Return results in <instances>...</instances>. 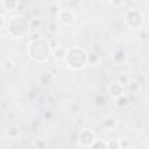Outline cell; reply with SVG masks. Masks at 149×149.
Masks as SVG:
<instances>
[{
  "instance_id": "6da1fadb",
  "label": "cell",
  "mask_w": 149,
  "mask_h": 149,
  "mask_svg": "<svg viewBox=\"0 0 149 149\" xmlns=\"http://www.w3.org/2000/svg\"><path fill=\"white\" fill-rule=\"evenodd\" d=\"M27 52L29 55V58L34 61L35 63H43L47 62L52 54L48 40H37V41H31L27 48Z\"/></svg>"
},
{
  "instance_id": "7a4b0ae2",
  "label": "cell",
  "mask_w": 149,
  "mask_h": 149,
  "mask_svg": "<svg viewBox=\"0 0 149 149\" xmlns=\"http://www.w3.org/2000/svg\"><path fill=\"white\" fill-rule=\"evenodd\" d=\"M30 27L28 19L14 16L8 21V34L13 38H23L28 35Z\"/></svg>"
},
{
  "instance_id": "3957f363",
  "label": "cell",
  "mask_w": 149,
  "mask_h": 149,
  "mask_svg": "<svg viewBox=\"0 0 149 149\" xmlns=\"http://www.w3.org/2000/svg\"><path fill=\"white\" fill-rule=\"evenodd\" d=\"M66 65L73 70L81 69L87 63V52L81 48H71L68 49L65 61Z\"/></svg>"
},
{
  "instance_id": "277c9868",
  "label": "cell",
  "mask_w": 149,
  "mask_h": 149,
  "mask_svg": "<svg viewBox=\"0 0 149 149\" xmlns=\"http://www.w3.org/2000/svg\"><path fill=\"white\" fill-rule=\"evenodd\" d=\"M144 21L143 14L137 9H129L125 15V22L132 29H137L142 26Z\"/></svg>"
},
{
  "instance_id": "5b68a950",
  "label": "cell",
  "mask_w": 149,
  "mask_h": 149,
  "mask_svg": "<svg viewBox=\"0 0 149 149\" xmlns=\"http://www.w3.org/2000/svg\"><path fill=\"white\" fill-rule=\"evenodd\" d=\"M77 141L78 143L81 146V147H92L93 143L97 141L95 139V134L93 133V130L88 129V128H85V129H81L78 135H77Z\"/></svg>"
},
{
  "instance_id": "8992f818",
  "label": "cell",
  "mask_w": 149,
  "mask_h": 149,
  "mask_svg": "<svg viewBox=\"0 0 149 149\" xmlns=\"http://www.w3.org/2000/svg\"><path fill=\"white\" fill-rule=\"evenodd\" d=\"M58 19L64 26H71L76 21V14L71 8H62L58 13Z\"/></svg>"
},
{
  "instance_id": "52a82bcc",
  "label": "cell",
  "mask_w": 149,
  "mask_h": 149,
  "mask_svg": "<svg viewBox=\"0 0 149 149\" xmlns=\"http://www.w3.org/2000/svg\"><path fill=\"white\" fill-rule=\"evenodd\" d=\"M107 91H108V94L111 95V98H113V99H118V98H120L121 95L125 94V92H126V87H125L122 84L118 83V81H113V83L109 84Z\"/></svg>"
},
{
  "instance_id": "ba28073f",
  "label": "cell",
  "mask_w": 149,
  "mask_h": 149,
  "mask_svg": "<svg viewBox=\"0 0 149 149\" xmlns=\"http://www.w3.org/2000/svg\"><path fill=\"white\" fill-rule=\"evenodd\" d=\"M55 80V76L54 73H51L50 71H43L40 73L38 76V81L42 85H49Z\"/></svg>"
},
{
  "instance_id": "9c48e42d",
  "label": "cell",
  "mask_w": 149,
  "mask_h": 149,
  "mask_svg": "<svg viewBox=\"0 0 149 149\" xmlns=\"http://www.w3.org/2000/svg\"><path fill=\"white\" fill-rule=\"evenodd\" d=\"M5 133H6V136H7L8 139H10V140H16V139L20 136V129H19V127L15 126V125H9V126H7Z\"/></svg>"
},
{
  "instance_id": "30bf717a",
  "label": "cell",
  "mask_w": 149,
  "mask_h": 149,
  "mask_svg": "<svg viewBox=\"0 0 149 149\" xmlns=\"http://www.w3.org/2000/svg\"><path fill=\"white\" fill-rule=\"evenodd\" d=\"M116 126H118V120L114 116H106L102 120V127L106 128V129H108V130L115 129Z\"/></svg>"
},
{
  "instance_id": "8fae6325",
  "label": "cell",
  "mask_w": 149,
  "mask_h": 149,
  "mask_svg": "<svg viewBox=\"0 0 149 149\" xmlns=\"http://www.w3.org/2000/svg\"><path fill=\"white\" fill-rule=\"evenodd\" d=\"M112 59L115 64H121L126 59V52L122 49H116L112 55Z\"/></svg>"
},
{
  "instance_id": "7c38bea8",
  "label": "cell",
  "mask_w": 149,
  "mask_h": 149,
  "mask_svg": "<svg viewBox=\"0 0 149 149\" xmlns=\"http://www.w3.org/2000/svg\"><path fill=\"white\" fill-rule=\"evenodd\" d=\"M0 5L2 7V9H6V10H13V9H16V7L20 5V1H15V0H3V1H0Z\"/></svg>"
},
{
  "instance_id": "4fadbf2b",
  "label": "cell",
  "mask_w": 149,
  "mask_h": 149,
  "mask_svg": "<svg viewBox=\"0 0 149 149\" xmlns=\"http://www.w3.org/2000/svg\"><path fill=\"white\" fill-rule=\"evenodd\" d=\"M126 86H127V90L130 94H135L141 90V85L136 80H130Z\"/></svg>"
},
{
  "instance_id": "5bb4252c",
  "label": "cell",
  "mask_w": 149,
  "mask_h": 149,
  "mask_svg": "<svg viewBox=\"0 0 149 149\" xmlns=\"http://www.w3.org/2000/svg\"><path fill=\"white\" fill-rule=\"evenodd\" d=\"M99 62H100V57H99V55L97 52H94V51L87 52V63L88 64L97 65V64H99Z\"/></svg>"
},
{
  "instance_id": "9a60e30c",
  "label": "cell",
  "mask_w": 149,
  "mask_h": 149,
  "mask_svg": "<svg viewBox=\"0 0 149 149\" xmlns=\"http://www.w3.org/2000/svg\"><path fill=\"white\" fill-rule=\"evenodd\" d=\"M66 52H68V50H65L63 47H61V48H58L57 50H55V51L52 52V55H54V57H55L56 59H58V61H65Z\"/></svg>"
},
{
  "instance_id": "2e32d148",
  "label": "cell",
  "mask_w": 149,
  "mask_h": 149,
  "mask_svg": "<svg viewBox=\"0 0 149 149\" xmlns=\"http://www.w3.org/2000/svg\"><path fill=\"white\" fill-rule=\"evenodd\" d=\"M41 26H42V21H41L40 17L34 16V17H30V19H29V27H30L31 29L37 30L38 28H41Z\"/></svg>"
},
{
  "instance_id": "e0dca14e",
  "label": "cell",
  "mask_w": 149,
  "mask_h": 149,
  "mask_svg": "<svg viewBox=\"0 0 149 149\" xmlns=\"http://www.w3.org/2000/svg\"><path fill=\"white\" fill-rule=\"evenodd\" d=\"M35 149H48V142L44 139H36L33 142Z\"/></svg>"
},
{
  "instance_id": "ac0fdd59",
  "label": "cell",
  "mask_w": 149,
  "mask_h": 149,
  "mask_svg": "<svg viewBox=\"0 0 149 149\" xmlns=\"http://www.w3.org/2000/svg\"><path fill=\"white\" fill-rule=\"evenodd\" d=\"M48 43H49V47H50V49H51L52 52H54L55 50H57L58 48L62 47V45H61V42H59L57 38H54V37L48 38Z\"/></svg>"
},
{
  "instance_id": "d6986e66",
  "label": "cell",
  "mask_w": 149,
  "mask_h": 149,
  "mask_svg": "<svg viewBox=\"0 0 149 149\" xmlns=\"http://www.w3.org/2000/svg\"><path fill=\"white\" fill-rule=\"evenodd\" d=\"M2 68H3V70H6V71H12L14 68H15V63L13 62V59H10V58H6L5 61H3V63H2Z\"/></svg>"
},
{
  "instance_id": "ffe728a7",
  "label": "cell",
  "mask_w": 149,
  "mask_h": 149,
  "mask_svg": "<svg viewBox=\"0 0 149 149\" xmlns=\"http://www.w3.org/2000/svg\"><path fill=\"white\" fill-rule=\"evenodd\" d=\"M115 102H116V106H119V107H126L127 105H128V98H127V95L126 94H123V95H121L120 98H118V99H115Z\"/></svg>"
},
{
  "instance_id": "44dd1931",
  "label": "cell",
  "mask_w": 149,
  "mask_h": 149,
  "mask_svg": "<svg viewBox=\"0 0 149 149\" xmlns=\"http://www.w3.org/2000/svg\"><path fill=\"white\" fill-rule=\"evenodd\" d=\"M107 149H122L120 140H111L107 142Z\"/></svg>"
},
{
  "instance_id": "7402d4cb",
  "label": "cell",
  "mask_w": 149,
  "mask_h": 149,
  "mask_svg": "<svg viewBox=\"0 0 149 149\" xmlns=\"http://www.w3.org/2000/svg\"><path fill=\"white\" fill-rule=\"evenodd\" d=\"M91 148L92 149H107V142H105L102 140H97Z\"/></svg>"
},
{
  "instance_id": "603a6c76",
  "label": "cell",
  "mask_w": 149,
  "mask_h": 149,
  "mask_svg": "<svg viewBox=\"0 0 149 149\" xmlns=\"http://www.w3.org/2000/svg\"><path fill=\"white\" fill-rule=\"evenodd\" d=\"M61 7H59V3L58 2H51L50 3V7H49V12L51 13V14H57L58 15V13L61 12Z\"/></svg>"
},
{
  "instance_id": "cb8c5ba5",
  "label": "cell",
  "mask_w": 149,
  "mask_h": 149,
  "mask_svg": "<svg viewBox=\"0 0 149 149\" xmlns=\"http://www.w3.org/2000/svg\"><path fill=\"white\" fill-rule=\"evenodd\" d=\"M116 81H118V83H120V84H122V85L125 86V85H127V84H128L130 80H129V78H128V76H127V74H125V73H121V74L118 77Z\"/></svg>"
},
{
  "instance_id": "d4e9b609",
  "label": "cell",
  "mask_w": 149,
  "mask_h": 149,
  "mask_svg": "<svg viewBox=\"0 0 149 149\" xmlns=\"http://www.w3.org/2000/svg\"><path fill=\"white\" fill-rule=\"evenodd\" d=\"M94 101H95V105H97V106H104L105 102H106V100H105V98H104L102 95L95 97V98H94Z\"/></svg>"
},
{
  "instance_id": "484cf974",
  "label": "cell",
  "mask_w": 149,
  "mask_h": 149,
  "mask_svg": "<svg viewBox=\"0 0 149 149\" xmlns=\"http://www.w3.org/2000/svg\"><path fill=\"white\" fill-rule=\"evenodd\" d=\"M0 19H1V29H3V26H5V22H6V19H5V13H0Z\"/></svg>"
},
{
  "instance_id": "4316f807",
  "label": "cell",
  "mask_w": 149,
  "mask_h": 149,
  "mask_svg": "<svg viewBox=\"0 0 149 149\" xmlns=\"http://www.w3.org/2000/svg\"><path fill=\"white\" fill-rule=\"evenodd\" d=\"M44 118H45V119H51V118H52V113H51V111H45V113H44Z\"/></svg>"
},
{
  "instance_id": "83f0119b",
  "label": "cell",
  "mask_w": 149,
  "mask_h": 149,
  "mask_svg": "<svg viewBox=\"0 0 149 149\" xmlns=\"http://www.w3.org/2000/svg\"><path fill=\"white\" fill-rule=\"evenodd\" d=\"M80 120H83V118H78V119H77V125H80V123L83 122V121H80Z\"/></svg>"
},
{
  "instance_id": "f1b7e54d",
  "label": "cell",
  "mask_w": 149,
  "mask_h": 149,
  "mask_svg": "<svg viewBox=\"0 0 149 149\" xmlns=\"http://www.w3.org/2000/svg\"><path fill=\"white\" fill-rule=\"evenodd\" d=\"M6 149H13V148H12V147H8V148H6Z\"/></svg>"
}]
</instances>
